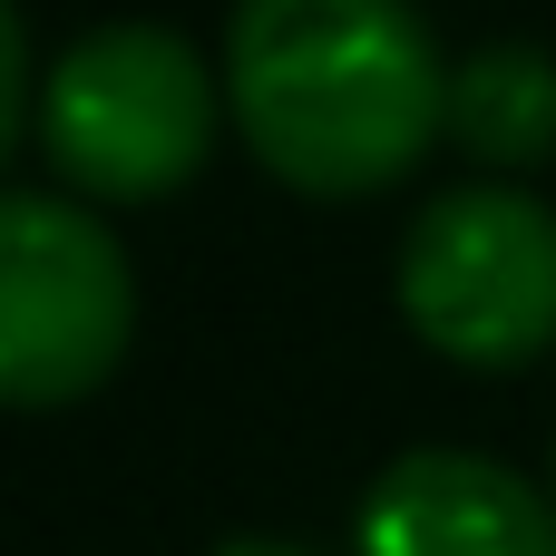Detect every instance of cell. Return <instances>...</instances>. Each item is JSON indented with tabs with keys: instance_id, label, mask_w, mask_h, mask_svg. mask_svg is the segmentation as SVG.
Masks as SVG:
<instances>
[{
	"instance_id": "6da1fadb",
	"label": "cell",
	"mask_w": 556,
	"mask_h": 556,
	"mask_svg": "<svg viewBox=\"0 0 556 556\" xmlns=\"http://www.w3.org/2000/svg\"><path fill=\"white\" fill-rule=\"evenodd\" d=\"M225 108L274 186L362 205L450 137V59L410 0H235Z\"/></svg>"
},
{
	"instance_id": "7a4b0ae2",
	"label": "cell",
	"mask_w": 556,
	"mask_h": 556,
	"mask_svg": "<svg viewBox=\"0 0 556 556\" xmlns=\"http://www.w3.org/2000/svg\"><path fill=\"white\" fill-rule=\"evenodd\" d=\"M225 78L195 39L156 20H108L39 68V156L88 205H156L176 195L225 127Z\"/></svg>"
},
{
	"instance_id": "3957f363",
	"label": "cell",
	"mask_w": 556,
	"mask_h": 556,
	"mask_svg": "<svg viewBox=\"0 0 556 556\" xmlns=\"http://www.w3.org/2000/svg\"><path fill=\"white\" fill-rule=\"evenodd\" d=\"M401 323L459 371H528L556 352V215L528 186H450L401 235Z\"/></svg>"
},
{
	"instance_id": "277c9868",
	"label": "cell",
	"mask_w": 556,
	"mask_h": 556,
	"mask_svg": "<svg viewBox=\"0 0 556 556\" xmlns=\"http://www.w3.org/2000/svg\"><path fill=\"white\" fill-rule=\"evenodd\" d=\"M137 342V264L78 195H0V410H68Z\"/></svg>"
},
{
	"instance_id": "5b68a950",
	"label": "cell",
	"mask_w": 556,
	"mask_h": 556,
	"mask_svg": "<svg viewBox=\"0 0 556 556\" xmlns=\"http://www.w3.org/2000/svg\"><path fill=\"white\" fill-rule=\"evenodd\" d=\"M352 556H556V498L479 450H401L362 489Z\"/></svg>"
},
{
	"instance_id": "8992f818",
	"label": "cell",
	"mask_w": 556,
	"mask_h": 556,
	"mask_svg": "<svg viewBox=\"0 0 556 556\" xmlns=\"http://www.w3.org/2000/svg\"><path fill=\"white\" fill-rule=\"evenodd\" d=\"M450 137L479 156V166H547L556 156V59L528 39H498V49H469L450 68Z\"/></svg>"
},
{
	"instance_id": "52a82bcc",
	"label": "cell",
	"mask_w": 556,
	"mask_h": 556,
	"mask_svg": "<svg viewBox=\"0 0 556 556\" xmlns=\"http://www.w3.org/2000/svg\"><path fill=\"white\" fill-rule=\"evenodd\" d=\"M20 117H39V98H29V29L0 0V156L20 147Z\"/></svg>"
},
{
	"instance_id": "ba28073f",
	"label": "cell",
	"mask_w": 556,
	"mask_h": 556,
	"mask_svg": "<svg viewBox=\"0 0 556 556\" xmlns=\"http://www.w3.org/2000/svg\"><path fill=\"white\" fill-rule=\"evenodd\" d=\"M215 556H313V547H293V538H225Z\"/></svg>"
}]
</instances>
